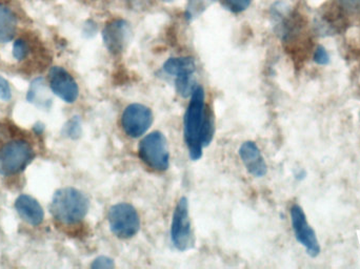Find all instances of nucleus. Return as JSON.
I'll return each mask as SVG.
<instances>
[{"instance_id":"f257e3e1","label":"nucleus","mask_w":360,"mask_h":269,"mask_svg":"<svg viewBox=\"0 0 360 269\" xmlns=\"http://www.w3.org/2000/svg\"><path fill=\"white\" fill-rule=\"evenodd\" d=\"M184 137L188 155L193 161L202 156L203 148L207 147L214 137L213 114L205 105V91L201 86L191 96L184 117Z\"/></svg>"},{"instance_id":"f03ea898","label":"nucleus","mask_w":360,"mask_h":269,"mask_svg":"<svg viewBox=\"0 0 360 269\" xmlns=\"http://www.w3.org/2000/svg\"><path fill=\"white\" fill-rule=\"evenodd\" d=\"M90 209L88 197L74 188H60L54 194L51 213L63 224H76L86 218Z\"/></svg>"},{"instance_id":"7ed1b4c3","label":"nucleus","mask_w":360,"mask_h":269,"mask_svg":"<svg viewBox=\"0 0 360 269\" xmlns=\"http://www.w3.org/2000/svg\"><path fill=\"white\" fill-rule=\"evenodd\" d=\"M139 157L150 169L166 171L170 166V152L166 136L153 132L141 140L139 148Z\"/></svg>"},{"instance_id":"20e7f679","label":"nucleus","mask_w":360,"mask_h":269,"mask_svg":"<svg viewBox=\"0 0 360 269\" xmlns=\"http://www.w3.org/2000/svg\"><path fill=\"white\" fill-rule=\"evenodd\" d=\"M111 232L120 239H131L141 230V217L129 203H117L110 207L108 214Z\"/></svg>"},{"instance_id":"39448f33","label":"nucleus","mask_w":360,"mask_h":269,"mask_svg":"<svg viewBox=\"0 0 360 269\" xmlns=\"http://www.w3.org/2000/svg\"><path fill=\"white\" fill-rule=\"evenodd\" d=\"M171 241L179 251H188L194 247V235L191 224L188 199L186 197L179 199L173 213Z\"/></svg>"},{"instance_id":"423d86ee","label":"nucleus","mask_w":360,"mask_h":269,"mask_svg":"<svg viewBox=\"0 0 360 269\" xmlns=\"http://www.w3.org/2000/svg\"><path fill=\"white\" fill-rule=\"evenodd\" d=\"M164 71L168 75L174 77L175 88L180 96L184 98L192 96L198 86L194 79L196 65L192 58L188 57L170 58L165 63Z\"/></svg>"},{"instance_id":"0eeeda50","label":"nucleus","mask_w":360,"mask_h":269,"mask_svg":"<svg viewBox=\"0 0 360 269\" xmlns=\"http://www.w3.org/2000/svg\"><path fill=\"white\" fill-rule=\"evenodd\" d=\"M31 145L25 141H12L0 148V173L4 176L20 173L33 160Z\"/></svg>"},{"instance_id":"6e6552de","label":"nucleus","mask_w":360,"mask_h":269,"mask_svg":"<svg viewBox=\"0 0 360 269\" xmlns=\"http://www.w3.org/2000/svg\"><path fill=\"white\" fill-rule=\"evenodd\" d=\"M290 215H291L294 236L297 242L304 247L307 254L311 258L319 257L321 251V245H319L316 232L311 228L308 220H307L304 209L300 205L293 204L290 209Z\"/></svg>"},{"instance_id":"1a4fd4ad","label":"nucleus","mask_w":360,"mask_h":269,"mask_svg":"<svg viewBox=\"0 0 360 269\" xmlns=\"http://www.w3.org/2000/svg\"><path fill=\"white\" fill-rule=\"evenodd\" d=\"M153 119V113L150 107L141 103H132L122 113V130L129 137L136 139L149 131Z\"/></svg>"},{"instance_id":"9d476101","label":"nucleus","mask_w":360,"mask_h":269,"mask_svg":"<svg viewBox=\"0 0 360 269\" xmlns=\"http://www.w3.org/2000/svg\"><path fill=\"white\" fill-rule=\"evenodd\" d=\"M50 86L55 95L65 103H73L78 98L79 90L71 74L63 67H55L50 72Z\"/></svg>"},{"instance_id":"9b49d317","label":"nucleus","mask_w":360,"mask_h":269,"mask_svg":"<svg viewBox=\"0 0 360 269\" xmlns=\"http://www.w3.org/2000/svg\"><path fill=\"white\" fill-rule=\"evenodd\" d=\"M103 42L112 54H120L128 44L130 25L122 19H115L105 25L103 32Z\"/></svg>"},{"instance_id":"f8f14e48","label":"nucleus","mask_w":360,"mask_h":269,"mask_svg":"<svg viewBox=\"0 0 360 269\" xmlns=\"http://www.w3.org/2000/svg\"><path fill=\"white\" fill-rule=\"evenodd\" d=\"M239 156L247 171L256 178H262L268 173V165L257 144L253 141L243 143L239 148Z\"/></svg>"},{"instance_id":"ddd939ff","label":"nucleus","mask_w":360,"mask_h":269,"mask_svg":"<svg viewBox=\"0 0 360 269\" xmlns=\"http://www.w3.org/2000/svg\"><path fill=\"white\" fill-rule=\"evenodd\" d=\"M18 215L31 225H39L44 220V209L33 197L21 195L15 202Z\"/></svg>"},{"instance_id":"4468645a","label":"nucleus","mask_w":360,"mask_h":269,"mask_svg":"<svg viewBox=\"0 0 360 269\" xmlns=\"http://www.w3.org/2000/svg\"><path fill=\"white\" fill-rule=\"evenodd\" d=\"M17 19L14 13L0 6V44L10 41L16 33Z\"/></svg>"},{"instance_id":"2eb2a0df","label":"nucleus","mask_w":360,"mask_h":269,"mask_svg":"<svg viewBox=\"0 0 360 269\" xmlns=\"http://www.w3.org/2000/svg\"><path fill=\"white\" fill-rule=\"evenodd\" d=\"M224 6L232 11V12L239 13L249 8L251 0H222Z\"/></svg>"},{"instance_id":"dca6fc26","label":"nucleus","mask_w":360,"mask_h":269,"mask_svg":"<svg viewBox=\"0 0 360 269\" xmlns=\"http://www.w3.org/2000/svg\"><path fill=\"white\" fill-rule=\"evenodd\" d=\"M27 52H29V48L27 44L23 40L18 39L15 41L14 48H13V54L14 57L18 60L25 58L27 56Z\"/></svg>"},{"instance_id":"f3484780","label":"nucleus","mask_w":360,"mask_h":269,"mask_svg":"<svg viewBox=\"0 0 360 269\" xmlns=\"http://www.w3.org/2000/svg\"><path fill=\"white\" fill-rule=\"evenodd\" d=\"M314 61L319 65H326L330 63V56L323 46H319L314 53Z\"/></svg>"},{"instance_id":"a211bd4d","label":"nucleus","mask_w":360,"mask_h":269,"mask_svg":"<svg viewBox=\"0 0 360 269\" xmlns=\"http://www.w3.org/2000/svg\"><path fill=\"white\" fill-rule=\"evenodd\" d=\"M115 266L113 260L107 256H101L93 261L92 268H113Z\"/></svg>"},{"instance_id":"6ab92c4d","label":"nucleus","mask_w":360,"mask_h":269,"mask_svg":"<svg viewBox=\"0 0 360 269\" xmlns=\"http://www.w3.org/2000/svg\"><path fill=\"white\" fill-rule=\"evenodd\" d=\"M11 97H12V92H11L10 84L0 76V99L8 101L10 100Z\"/></svg>"},{"instance_id":"aec40b11","label":"nucleus","mask_w":360,"mask_h":269,"mask_svg":"<svg viewBox=\"0 0 360 269\" xmlns=\"http://www.w3.org/2000/svg\"><path fill=\"white\" fill-rule=\"evenodd\" d=\"M80 131H82V128H80V122L79 120L75 119L74 118L73 120L69 122L67 126V133L70 137L76 138L80 135Z\"/></svg>"},{"instance_id":"412c9836","label":"nucleus","mask_w":360,"mask_h":269,"mask_svg":"<svg viewBox=\"0 0 360 269\" xmlns=\"http://www.w3.org/2000/svg\"><path fill=\"white\" fill-rule=\"evenodd\" d=\"M344 8L348 10H359L360 8V0H340Z\"/></svg>"},{"instance_id":"4be33fe9","label":"nucleus","mask_w":360,"mask_h":269,"mask_svg":"<svg viewBox=\"0 0 360 269\" xmlns=\"http://www.w3.org/2000/svg\"><path fill=\"white\" fill-rule=\"evenodd\" d=\"M306 171H300V173H297V175H296V178H297L298 180H302V179H304V177H306Z\"/></svg>"}]
</instances>
